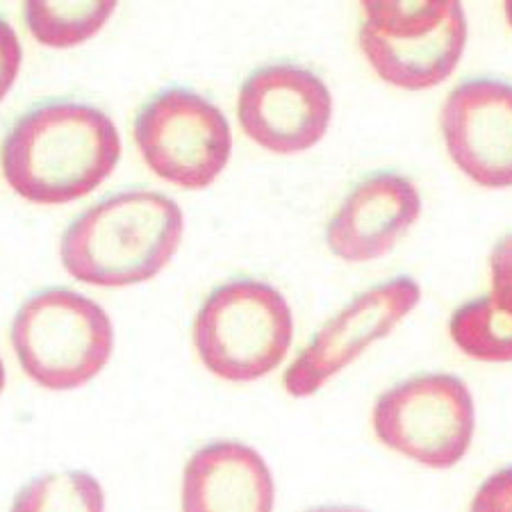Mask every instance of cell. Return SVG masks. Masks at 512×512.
<instances>
[{"label":"cell","instance_id":"cell-13","mask_svg":"<svg viewBox=\"0 0 512 512\" xmlns=\"http://www.w3.org/2000/svg\"><path fill=\"white\" fill-rule=\"evenodd\" d=\"M451 340L462 353L483 362H512V315L492 292L453 310Z\"/></svg>","mask_w":512,"mask_h":512},{"label":"cell","instance_id":"cell-15","mask_svg":"<svg viewBox=\"0 0 512 512\" xmlns=\"http://www.w3.org/2000/svg\"><path fill=\"white\" fill-rule=\"evenodd\" d=\"M117 10V3H23L21 14L39 44L71 48L85 44L101 30Z\"/></svg>","mask_w":512,"mask_h":512},{"label":"cell","instance_id":"cell-14","mask_svg":"<svg viewBox=\"0 0 512 512\" xmlns=\"http://www.w3.org/2000/svg\"><path fill=\"white\" fill-rule=\"evenodd\" d=\"M10 512H105V492L87 469L44 472L21 485Z\"/></svg>","mask_w":512,"mask_h":512},{"label":"cell","instance_id":"cell-9","mask_svg":"<svg viewBox=\"0 0 512 512\" xmlns=\"http://www.w3.org/2000/svg\"><path fill=\"white\" fill-rule=\"evenodd\" d=\"M330 117L333 96L328 85L301 62H264L239 85V126L271 153L308 151L326 135Z\"/></svg>","mask_w":512,"mask_h":512},{"label":"cell","instance_id":"cell-19","mask_svg":"<svg viewBox=\"0 0 512 512\" xmlns=\"http://www.w3.org/2000/svg\"><path fill=\"white\" fill-rule=\"evenodd\" d=\"M303 512H369V510L362 506H353V503H324V506H315Z\"/></svg>","mask_w":512,"mask_h":512},{"label":"cell","instance_id":"cell-12","mask_svg":"<svg viewBox=\"0 0 512 512\" xmlns=\"http://www.w3.org/2000/svg\"><path fill=\"white\" fill-rule=\"evenodd\" d=\"M276 483L251 444L214 440L189 456L180 485L183 512H274Z\"/></svg>","mask_w":512,"mask_h":512},{"label":"cell","instance_id":"cell-5","mask_svg":"<svg viewBox=\"0 0 512 512\" xmlns=\"http://www.w3.org/2000/svg\"><path fill=\"white\" fill-rule=\"evenodd\" d=\"M358 41L390 85L410 92L435 87L451 76L467 46L465 7L453 0L367 3Z\"/></svg>","mask_w":512,"mask_h":512},{"label":"cell","instance_id":"cell-2","mask_svg":"<svg viewBox=\"0 0 512 512\" xmlns=\"http://www.w3.org/2000/svg\"><path fill=\"white\" fill-rule=\"evenodd\" d=\"M183 230V210L171 196L146 187L117 189L69 221L60 260L80 283L137 285L167 267Z\"/></svg>","mask_w":512,"mask_h":512},{"label":"cell","instance_id":"cell-17","mask_svg":"<svg viewBox=\"0 0 512 512\" xmlns=\"http://www.w3.org/2000/svg\"><path fill=\"white\" fill-rule=\"evenodd\" d=\"M23 60L21 41L16 37L12 23L0 14V101L10 92L16 76H19Z\"/></svg>","mask_w":512,"mask_h":512},{"label":"cell","instance_id":"cell-1","mask_svg":"<svg viewBox=\"0 0 512 512\" xmlns=\"http://www.w3.org/2000/svg\"><path fill=\"white\" fill-rule=\"evenodd\" d=\"M119 160L117 123L103 107L73 96H48L28 105L0 144L7 185L39 205L87 196Z\"/></svg>","mask_w":512,"mask_h":512},{"label":"cell","instance_id":"cell-10","mask_svg":"<svg viewBox=\"0 0 512 512\" xmlns=\"http://www.w3.org/2000/svg\"><path fill=\"white\" fill-rule=\"evenodd\" d=\"M442 135L451 160L474 183L512 187V82L499 76L458 82L442 107Z\"/></svg>","mask_w":512,"mask_h":512},{"label":"cell","instance_id":"cell-11","mask_svg":"<svg viewBox=\"0 0 512 512\" xmlns=\"http://www.w3.org/2000/svg\"><path fill=\"white\" fill-rule=\"evenodd\" d=\"M419 214L421 196L408 176L396 169L369 171L355 180L328 219L326 246L346 262L376 260L394 249Z\"/></svg>","mask_w":512,"mask_h":512},{"label":"cell","instance_id":"cell-6","mask_svg":"<svg viewBox=\"0 0 512 512\" xmlns=\"http://www.w3.org/2000/svg\"><path fill=\"white\" fill-rule=\"evenodd\" d=\"M135 144L160 178L185 189H205L230 160L233 135L219 105L187 85L155 89L137 107Z\"/></svg>","mask_w":512,"mask_h":512},{"label":"cell","instance_id":"cell-21","mask_svg":"<svg viewBox=\"0 0 512 512\" xmlns=\"http://www.w3.org/2000/svg\"><path fill=\"white\" fill-rule=\"evenodd\" d=\"M506 16H508V23L512 28V0H510V3H506Z\"/></svg>","mask_w":512,"mask_h":512},{"label":"cell","instance_id":"cell-16","mask_svg":"<svg viewBox=\"0 0 512 512\" xmlns=\"http://www.w3.org/2000/svg\"><path fill=\"white\" fill-rule=\"evenodd\" d=\"M469 512H512V465L497 469L478 485Z\"/></svg>","mask_w":512,"mask_h":512},{"label":"cell","instance_id":"cell-20","mask_svg":"<svg viewBox=\"0 0 512 512\" xmlns=\"http://www.w3.org/2000/svg\"><path fill=\"white\" fill-rule=\"evenodd\" d=\"M5 381H7V371H5V365H3V358H0V392L5 390Z\"/></svg>","mask_w":512,"mask_h":512},{"label":"cell","instance_id":"cell-4","mask_svg":"<svg viewBox=\"0 0 512 512\" xmlns=\"http://www.w3.org/2000/svg\"><path fill=\"white\" fill-rule=\"evenodd\" d=\"M192 337L210 374L251 383L285 360L294 315L278 287L253 276H233L212 287L198 305Z\"/></svg>","mask_w":512,"mask_h":512},{"label":"cell","instance_id":"cell-18","mask_svg":"<svg viewBox=\"0 0 512 512\" xmlns=\"http://www.w3.org/2000/svg\"><path fill=\"white\" fill-rule=\"evenodd\" d=\"M494 296L512 315V233L503 235L492 249L490 258Z\"/></svg>","mask_w":512,"mask_h":512},{"label":"cell","instance_id":"cell-3","mask_svg":"<svg viewBox=\"0 0 512 512\" xmlns=\"http://www.w3.org/2000/svg\"><path fill=\"white\" fill-rule=\"evenodd\" d=\"M16 360L37 385L69 392L101 374L114 351V326L89 296L64 285L30 292L14 312Z\"/></svg>","mask_w":512,"mask_h":512},{"label":"cell","instance_id":"cell-8","mask_svg":"<svg viewBox=\"0 0 512 512\" xmlns=\"http://www.w3.org/2000/svg\"><path fill=\"white\" fill-rule=\"evenodd\" d=\"M419 299V283L403 274L362 289L326 319L296 353L283 374L285 392L294 399L317 394L330 378L365 353L369 344L390 335L392 328L415 310Z\"/></svg>","mask_w":512,"mask_h":512},{"label":"cell","instance_id":"cell-7","mask_svg":"<svg viewBox=\"0 0 512 512\" xmlns=\"http://www.w3.org/2000/svg\"><path fill=\"white\" fill-rule=\"evenodd\" d=\"M374 431L401 456L431 469H449L472 447L474 396L456 374H415L378 396Z\"/></svg>","mask_w":512,"mask_h":512}]
</instances>
